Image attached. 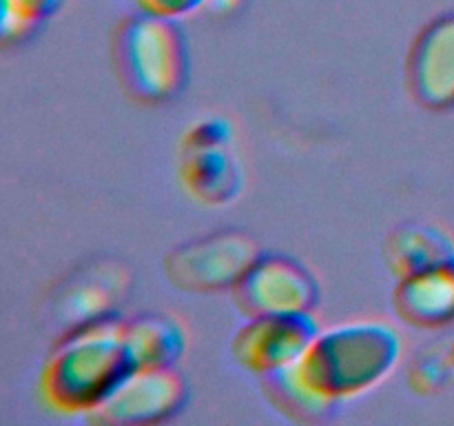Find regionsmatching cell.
I'll return each mask as SVG.
<instances>
[{
	"instance_id": "obj_7",
	"label": "cell",
	"mask_w": 454,
	"mask_h": 426,
	"mask_svg": "<svg viewBox=\"0 0 454 426\" xmlns=\"http://www.w3.org/2000/svg\"><path fill=\"white\" fill-rule=\"evenodd\" d=\"M186 384L173 367L133 368L89 420L102 424H155L180 411Z\"/></svg>"
},
{
	"instance_id": "obj_9",
	"label": "cell",
	"mask_w": 454,
	"mask_h": 426,
	"mask_svg": "<svg viewBox=\"0 0 454 426\" xmlns=\"http://www.w3.org/2000/svg\"><path fill=\"white\" fill-rule=\"evenodd\" d=\"M395 309L403 322L419 328L454 322V260L399 278Z\"/></svg>"
},
{
	"instance_id": "obj_10",
	"label": "cell",
	"mask_w": 454,
	"mask_h": 426,
	"mask_svg": "<svg viewBox=\"0 0 454 426\" xmlns=\"http://www.w3.org/2000/svg\"><path fill=\"white\" fill-rule=\"evenodd\" d=\"M180 180L191 198L204 204H224L239 191L242 173L229 145L182 146Z\"/></svg>"
},
{
	"instance_id": "obj_12",
	"label": "cell",
	"mask_w": 454,
	"mask_h": 426,
	"mask_svg": "<svg viewBox=\"0 0 454 426\" xmlns=\"http://www.w3.org/2000/svg\"><path fill=\"white\" fill-rule=\"evenodd\" d=\"M448 260H454V244L446 233L430 226H406L388 244V264L399 278Z\"/></svg>"
},
{
	"instance_id": "obj_6",
	"label": "cell",
	"mask_w": 454,
	"mask_h": 426,
	"mask_svg": "<svg viewBox=\"0 0 454 426\" xmlns=\"http://www.w3.org/2000/svg\"><path fill=\"white\" fill-rule=\"evenodd\" d=\"M317 333L319 327L310 313L248 318L235 333L231 353L244 371L270 377L295 364Z\"/></svg>"
},
{
	"instance_id": "obj_1",
	"label": "cell",
	"mask_w": 454,
	"mask_h": 426,
	"mask_svg": "<svg viewBox=\"0 0 454 426\" xmlns=\"http://www.w3.org/2000/svg\"><path fill=\"white\" fill-rule=\"evenodd\" d=\"M399 358L402 337L390 324L346 322L319 331L295 364L266 377V386L288 413L317 417L380 386Z\"/></svg>"
},
{
	"instance_id": "obj_4",
	"label": "cell",
	"mask_w": 454,
	"mask_h": 426,
	"mask_svg": "<svg viewBox=\"0 0 454 426\" xmlns=\"http://www.w3.org/2000/svg\"><path fill=\"white\" fill-rule=\"evenodd\" d=\"M260 256L255 240L224 231L176 248L167 260V275L173 287L184 291H233Z\"/></svg>"
},
{
	"instance_id": "obj_11",
	"label": "cell",
	"mask_w": 454,
	"mask_h": 426,
	"mask_svg": "<svg viewBox=\"0 0 454 426\" xmlns=\"http://www.w3.org/2000/svg\"><path fill=\"white\" fill-rule=\"evenodd\" d=\"M124 346L131 368L173 367L184 349V333L173 320L145 315L124 322Z\"/></svg>"
},
{
	"instance_id": "obj_13",
	"label": "cell",
	"mask_w": 454,
	"mask_h": 426,
	"mask_svg": "<svg viewBox=\"0 0 454 426\" xmlns=\"http://www.w3.org/2000/svg\"><path fill=\"white\" fill-rule=\"evenodd\" d=\"M65 0H0V34L3 40L20 38L51 18Z\"/></svg>"
},
{
	"instance_id": "obj_5",
	"label": "cell",
	"mask_w": 454,
	"mask_h": 426,
	"mask_svg": "<svg viewBox=\"0 0 454 426\" xmlns=\"http://www.w3.org/2000/svg\"><path fill=\"white\" fill-rule=\"evenodd\" d=\"M317 296L313 275L284 256H260L233 288L235 304L247 318L306 315L313 311Z\"/></svg>"
},
{
	"instance_id": "obj_14",
	"label": "cell",
	"mask_w": 454,
	"mask_h": 426,
	"mask_svg": "<svg viewBox=\"0 0 454 426\" xmlns=\"http://www.w3.org/2000/svg\"><path fill=\"white\" fill-rule=\"evenodd\" d=\"M137 12L146 16L167 18V20H180V18L191 16L211 0H133Z\"/></svg>"
},
{
	"instance_id": "obj_2",
	"label": "cell",
	"mask_w": 454,
	"mask_h": 426,
	"mask_svg": "<svg viewBox=\"0 0 454 426\" xmlns=\"http://www.w3.org/2000/svg\"><path fill=\"white\" fill-rule=\"evenodd\" d=\"M133 371L124 346V320L105 315L71 328L44 359L38 395L58 415L91 417Z\"/></svg>"
},
{
	"instance_id": "obj_8",
	"label": "cell",
	"mask_w": 454,
	"mask_h": 426,
	"mask_svg": "<svg viewBox=\"0 0 454 426\" xmlns=\"http://www.w3.org/2000/svg\"><path fill=\"white\" fill-rule=\"evenodd\" d=\"M411 87L428 109L454 106V16L430 22L411 53Z\"/></svg>"
},
{
	"instance_id": "obj_3",
	"label": "cell",
	"mask_w": 454,
	"mask_h": 426,
	"mask_svg": "<svg viewBox=\"0 0 454 426\" xmlns=\"http://www.w3.org/2000/svg\"><path fill=\"white\" fill-rule=\"evenodd\" d=\"M115 58L124 84L145 102H164L186 80L189 58L177 20L140 13L120 27Z\"/></svg>"
}]
</instances>
